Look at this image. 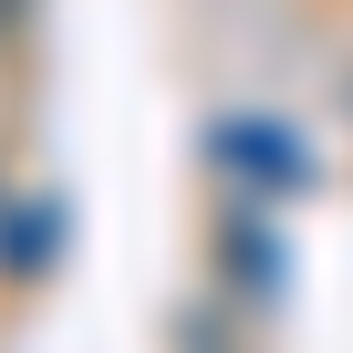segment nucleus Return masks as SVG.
Wrapping results in <instances>:
<instances>
[{
	"mask_svg": "<svg viewBox=\"0 0 353 353\" xmlns=\"http://www.w3.org/2000/svg\"><path fill=\"white\" fill-rule=\"evenodd\" d=\"M11 21H21V0H0V32H11Z\"/></svg>",
	"mask_w": 353,
	"mask_h": 353,
	"instance_id": "obj_1",
	"label": "nucleus"
}]
</instances>
